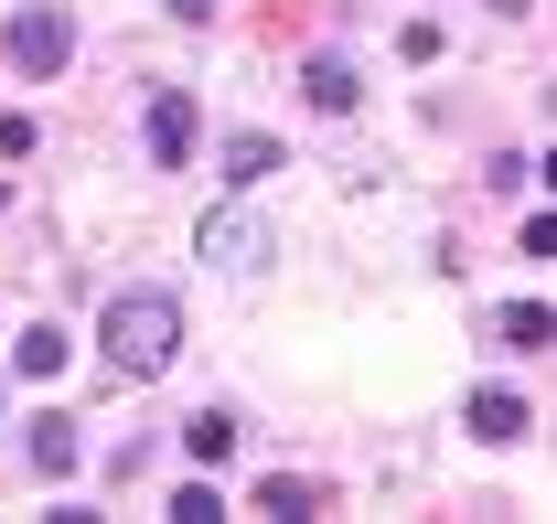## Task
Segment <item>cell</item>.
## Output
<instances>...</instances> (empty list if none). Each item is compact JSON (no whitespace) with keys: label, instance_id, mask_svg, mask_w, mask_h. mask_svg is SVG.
<instances>
[{"label":"cell","instance_id":"cell-1","mask_svg":"<svg viewBox=\"0 0 557 524\" xmlns=\"http://www.w3.org/2000/svg\"><path fill=\"white\" fill-rule=\"evenodd\" d=\"M97 353H108V375H161L172 353H183V300L172 289H108V311H97Z\"/></svg>","mask_w":557,"mask_h":524},{"label":"cell","instance_id":"cell-2","mask_svg":"<svg viewBox=\"0 0 557 524\" xmlns=\"http://www.w3.org/2000/svg\"><path fill=\"white\" fill-rule=\"evenodd\" d=\"M0 43H11V65H22V75H54V65L75 54V22L54 11V0H33V11H11V33H0Z\"/></svg>","mask_w":557,"mask_h":524},{"label":"cell","instance_id":"cell-10","mask_svg":"<svg viewBox=\"0 0 557 524\" xmlns=\"http://www.w3.org/2000/svg\"><path fill=\"white\" fill-rule=\"evenodd\" d=\"M54 364H65V332H54V322L11 332V375H54Z\"/></svg>","mask_w":557,"mask_h":524},{"label":"cell","instance_id":"cell-7","mask_svg":"<svg viewBox=\"0 0 557 524\" xmlns=\"http://www.w3.org/2000/svg\"><path fill=\"white\" fill-rule=\"evenodd\" d=\"M225 450H236V417H225V407H194V417H183V460H194V471H214Z\"/></svg>","mask_w":557,"mask_h":524},{"label":"cell","instance_id":"cell-9","mask_svg":"<svg viewBox=\"0 0 557 524\" xmlns=\"http://www.w3.org/2000/svg\"><path fill=\"white\" fill-rule=\"evenodd\" d=\"M472 439H525V396L483 386V396H472Z\"/></svg>","mask_w":557,"mask_h":524},{"label":"cell","instance_id":"cell-3","mask_svg":"<svg viewBox=\"0 0 557 524\" xmlns=\"http://www.w3.org/2000/svg\"><path fill=\"white\" fill-rule=\"evenodd\" d=\"M150 161H161V172L194 161V86H161V97H150Z\"/></svg>","mask_w":557,"mask_h":524},{"label":"cell","instance_id":"cell-11","mask_svg":"<svg viewBox=\"0 0 557 524\" xmlns=\"http://www.w3.org/2000/svg\"><path fill=\"white\" fill-rule=\"evenodd\" d=\"M504 342H515V353H547V342H557L547 300H515V311H504Z\"/></svg>","mask_w":557,"mask_h":524},{"label":"cell","instance_id":"cell-13","mask_svg":"<svg viewBox=\"0 0 557 524\" xmlns=\"http://www.w3.org/2000/svg\"><path fill=\"white\" fill-rule=\"evenodd\" d=\"M225 514V503H214V482H183V492H172V524H214Z\"/></svg>","mask_w":557,"mask_h":524},{"label":"cell","instance_id":"cell-6","mask_svg":"<svg viewBox=\"0 0 557 524\" xmlns=\"http://www.w3.org/2000/svg\"><path fill=\"white\" fill-rule=\"evenodd\" d=\"M33 471H44V482H65V471H75V417H65V407L33 417Z\"/></svg>","mask_w":557,"mask_h":524},{"label":"cell","instance_id":"cell-5","mask_svg":"<svg viewBox=\"0 0 557 524\" xmlns=\"http://www.w3.org/2000/svg\"><path fill=\"white\" fill-rule=\"evenodd\" d=\"M300 97H311L322 118H344V108L364 97V86H354V65H344V54H311V65H300Z\"/></svg>","mask_w":557,"mask_h":524},{"label":"cell","instance_id":"cell-14","mask_svg":"<svg viewBox=\"0 0 557 524\" xmlns=\"http://www.w3.org/2000/svg\"><path fill=\"white\" fill-rule=\"evenodd\" d=\"M161 11H172V22H205V11H214V0H161Z\"/></svg>","mask_w":557,"mask_h":524},{"label":"cell","instance_id":"cell-12","mask_svg":"<svg viewBox=\"0 0 557 524\" xmlns=\"http://www.w3.org/2000/svg\"><path fill=\"white\" fill-rule=\"evenodd\" d=\"M258 514H311V482H289V471H269V482H258Z\"/></svg>","mask_w":557,"mask_h":524},{"label":"cell","instance_id":"cell-4","mask_svg":"<svg viewBox=\"0 0 557 524\" xmlns=\"http://www.w3.org/2000/svg\"><path fill=\"white\" fill-rule=\"evenodd\" d=\"M269 247H278V236L258 225V214H214V225H205V258L214 267H269Z\"/></svg>","mask_w":557,"mask_h":524},{"label":"cell","instance_id":"cell-8","mask_svg":"<svg viewBox=\"0 0 557 524\" xmlns=\"http://www.w3.org/2000/svg\"><path fill=\"white\" fill-rule=\"evenodd\" d=\"M269 172H278V139H258V129L225 139V183H236V194H247V183H269Z\"/></svg>","mask_w":557,"mask_h":524},{"label":"cell","instance_id":"cell-15","mask_svg":"<svg viewBox=\"0 0 557 524\" xmlns=\"http://www.w3.org/2000/svg\"><path fill=\"white\" fill-rule=\"evenodd\" d=\"M493 11H525V0H493Z\"/></svg>","mask_w":557,"mask_h":524}]
</instances>
